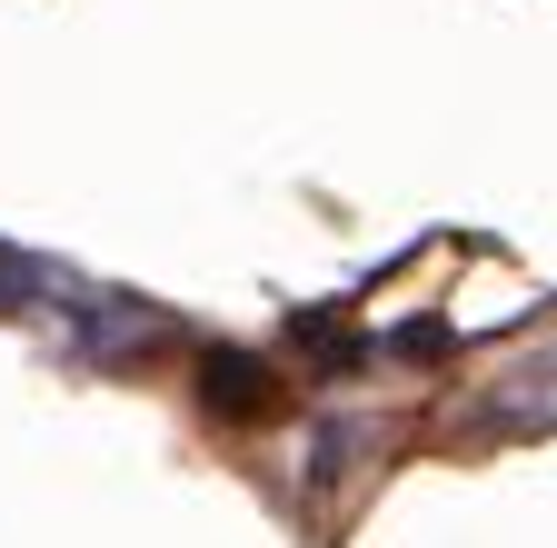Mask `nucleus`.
I'll return each mask as SVG.
<instances>
[{
  "instance_id": "1",
  "label": "nucleus",
  "mask_w": 557,
  "mask_h": 548,
  "mask_svg": "<svg viewBox=\"0 0 557 548\" xmlns=\"http://www.w3.org/2000/svg\"><path fill=\"white\" fill-rule=\"evenodd\" d=\"M209 399L220 409H269V369L249 350H209Z\"/></svg>"
}]
</instances>
